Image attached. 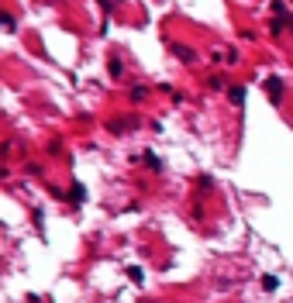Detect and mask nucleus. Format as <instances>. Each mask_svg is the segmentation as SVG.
I'll return each mask as SVG.
<instances>
[{
    "label": "nucleus",
    "instance_id": "f257e3e1",
    "mask_svg": "<svg viewBox=\"0 0 293 303\" xmlns=\"http://www.w3.org/2000/svg\"><path fill=\"white\" fill-rule=\"evenodd\" d=\"M266 93H269L273 100H279V93H283V83H279V80H273V76H269V80H266Z\"/></svg>",
    "mask_w": 293,
    "mask_h": 303
},
{
    "label": "nucleus",
    "instance_id": "f03ea898",
    "mask_svg": "<svg viewBox=\"0 0 293 303\" xmlns=\"http://www.w3.org/2000/svg\"><path fill=\"white\" fill-rule=\"evenodd\" d=\"M262 286H266V289H276L279 279H276V276H262Z\"/></svg>",
    "mask_w": 293,
    "mask_h": 303
},
{
    "label": "nucleus",
    "instance_id": "7ed1b4c3",
    "mask_svg": "<svg viewBox=\"0 0 293 303\" xmlns=\"http://www.w3.org/2000/svg\"><path fill=\"white\" fill-rule=\"evenodd\" d=\"M231 100H235V103H241V100H245V90H241V86H235V90H231Z\"/></svg>",
    "mask_w": 293,
    "mask_h": 303
},
{
    "label": "nucleus",
    "instance_id": "20e7f679",
    "mask_svg": "<svg viewBox=\"0 0 293 303\" xmlns=\"http://www.w3.org/2000/svg\"><path fill=\"white\" fill-rule=\"evenodd\" d=\"M176 55H179V59H193V52H190V49H183V45H176Z\"/></svg>",
    "mask_w": 293,
    "mask_h": 303
}]
</instances>
